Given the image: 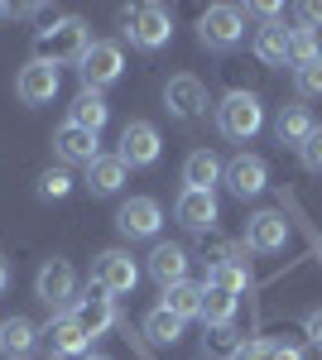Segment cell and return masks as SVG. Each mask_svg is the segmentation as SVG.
Listing matches in <instances>:
<instances>
[{"instance_id":"1","label":"cell","mask_w":322,"mask_h":360,"mask_svg":"<svg viewBox=\"0 0 322 360\" xmlns=\"http://www.w3.org/2000/svg\"><path fill=\"white\" fill-rule=\"evenodd\" d=\"M87 49H92V25L82 15H63V20H54L49 29L34 34V58H44L54 68H63V63L78 68Z\"/></svg>"},{"instance_id":"2","label":"cell","mask_w":322,"mask_h":360,"mask_svg":"<svg viewBox=\"0 0 322 360\" xmlns=\"http://www.w3.org/2000/svg\"><path fill=\"white\" fill-rule=\"evenodd\" d=\"M120 25H125V39H130L135 49H144V53H159L163 44L173 39V10L168 5H130V10H120Z\"/></svg>"},{"instance_id":"3","label":"cell","mask_w":322,"mask_h":360,"mask_svg":"<svg viewBox=\"0 0 322 360\" xmlns=\"http://www.w3.org/2000/svg\"><path fill=\"white\" fill-rule=\"evenodd\" d=\"M260 125H265V106H260L255 91H226V96H221V106H216V130L226 139L245 144V139L260 135Z\"/></svg>"},{"instance_id":"4","label":"cell","mask_w":322,"mask_h":360,"mask_svg":"<svg viewBox=\"0 0 322 360\" xmlns=\"http://www.w3.org/2000/svg\"><path fill=\"white\" fill-rule=\"evenodd\" d=\"M197 39H202V49H212V53H231V49H241L245 10H241V5H207L202 20H197Z\"/></svg>"},{"instance_id":"5","label":"cell","mask_w":322,"mask_h":360,"mask_svg":"<svg viewBox=\"0 0 322 360\" xmlns=\"http://www.w3.org/2000/svg\"><path fill=\"white\" fill-rule=\"evenodd\" d=\"M120 72H125V53H120V44H111V39H92V49L82 53L78 63V77L87 91H106L111 82H120Z\"/></svg>"},{"instance_id":"6","label":"cell","mask_w":322,"mask_h":360,"mask_svg":"<svg viewBox=\"0 0 322 360\" xmlns=\"http://www.w3.org/2000/svg\"><path fill=\"white\" fill-rule=\"evenodd\" d=\"M92 283L111 293V298H125L135 293V283H140V264L130 259V250H101L97 255V269H92Z\"/></svg>"},{"instance_id":"7","label":"cell","mask_w":322,"mask_h":360,"mask_svg":"<svg viewBox=\"0 0 322 360\" xmlns=\"http://www.w3.org/2000/svg\"><path fill=\"white\" fill-rule=\"evenodd\" d=\"M163 106H168V115H178V120L207 115V82L192 77V72H173L163 82Z\"/></svg>"},{"instance_id":"8","label":"cell","mask_w":322,"mask_h":360,"mask_svg":"<svg viewBox=\"0 0 322 360\" xmlns=\"http://www.w3.org/2000/svg\"><path fill=\"white\" fill-rule=\"evenodd\" d=\"M163 226V207L154 197H130V202H120V212H116V231L125 236V240H154Z\"/></svg>"},{"instance_id":"9","label":"cell","mask_w":322,"mask_h":360,"mask_svg":"<svg viewBox=\"0 0 322 360\" xmlns=\"http://www.w3.org/2000/svg\"><path fill=\"white\" fill-rule=\"evenodd\" d=\"M44 346H49V356L54 360H82L92 356V336L82 332V322L73 312H58L54 322L44 327Z\"/></svg>"},{"instance_id":"10","label":"cell","mask_w":322,"mask_h":360,"mask_svg":"<svg viewBox=\"0 0 322 360\" xmlns=\"http://www.w3.org/2000/svg\"><path fill=\"white\" fill-rule=\"evenodd\" d=\"M116 154L125 159V168H149V164H159L163 139H159V130H154L149 120H125V130H120V149H116Z\"/></svg>"},{"instance_id":"11","label":"cell","mask_w":322,"mask_h":360,"mask_svg":"<svg viewBox=\"0 0 322 360\" xmlns=\"http://www.w3.org/2000/svg\"><path fill=\"white\" fill-rule=\"evenodd\" d=\"M34 293H39L49 307H68V303H73V293H78L73 259H63V255L44 259V264H39V278H34Z\"/></svg>"},{"instance_id":"12","label":"cell","mask_w":322,"mask_h":360,"mask_svg":"<svg viewBox=\"0 0 322 360\" xmlns=\"http://www.w3.org/2000/svg\"><path fill=\"white\" fill-rule=\"evenodd\" d=\"M15 96H20L25 106H49L58 96V68L44 63V58H29L25 68L15 72Z\"/></svg>"},{"instance_id":"13","label":"cell","mask_w":322,"mask_h":360,"mask_svg":"<svg viewBox=\"0 0 322 360\" xmlns=\"http://www.w3.org/2000/svg\"><path fill=\"white\" fill-rule=\"evenodd\" d=\"M68 312H73V317L82 322V332H87V336H101L106 327H116V322H120V312H116V298H111V293H101L97 283H92L82 298H73V307H68Z\"/></svg>"},{"instance_id":"14","label":"cell","mask_w":322,"mask_h":360,"mask_svg":"<svg viewBox=\"0 0 322 360\" xmlns=\"http://www.w3.org/2000/svg\"><path fill=\"white\" fill-rule=\"evenodd\" d=\"M221 183L231 188V197H260L269 183V164L260 159V154H236L231 164H226V173H221Z\"/></svg>"},{"instance_id":"15","label":"cell","mask_w":322,"mask_h":360,"mask_svg":"<svg viewBox=\"0 0 322 360\" xmlns=\"http://www.w3.org/2000/svg\"><path fill=\"white\" fill-rule=\"evenodd\" d=\"M54 154L63 164H82L92 168L101 159V139L92 135V130H82V125H58L54 130Z\"/></svg>"},{"instance_id":"16","label":"cell","mask_w":322,"mask_h":360,"mask_svg":"<svg viewBox=\"0 0 322 360\" xmlns=\"http://www.w3.org/2000/svg\"><path fill=\"white\" fill-rule=\"evenodd\" d=\"M284 240H289L284 212H255L245 221V250H255V255H274V250H284Z\"/></svg>"},{"instance_id":"17","label":"cell","mask_w":322,"mask_h":360,"mask_svg":"<svg viewBox=\"0 0 322 360\" xmlns=\"http://www.w3.org/2000/svg\"><path fill=\"white\" fill-rule=\"evenodd\" d=\"M173 217H178V226H188V231H197V236H207V231L216 226V193L183 188L178 202H173Z\"/></svg>"},{"instance_id":"18","label":"cell","mask_w":322,"mask_h":360,"mask_svg":"<svg viewBox=\"0 0 322 360\" xmlns=\"http://www.w3.org/2000/svg\"><path fill=\"white\" fill-rule=\"evenodd\" d=\"M188 250L173 245V240H159V245L149 250V278L159 283V288H173V283H188Z\"/></svg>"},{"instance_id":"19","label":"cell","mask_w":322,"mask_h":360,"mask_svg":"<svg viewBox=\"0 0 322 360\" xmlns=\"http://www.w3.org/2000/svg\"><path fill=\"white\" fill-rule=\"evenodd\" d=\"M125 173H130V168H125L120 154H101L97 164L87 168V193L92 197H116L125 188Z\"/></svg>"},{"instance_id":"20","label":"cell","mask_w":322,"mask_h":360,"mask_svg":"<svg viewBox=\"0 0 322 360\" xmlns=\"http://www.w3.org/2000/svg\"><path fill=\"white\" fill-rule=\"evenodd\" d=\"M221 173H226V164L216 159L212 149H192L188 159H183V188H197V193H212L216 183H221Z\"/></svg>"},{"instance_id":"21","label":"cell","mask_w":322,"mask_h":360,"mask_svg":"<svg viewBox=\"0 0 322 360\" xmlns=\"http://www.w3.org/2000/svg\"><path fill=\"white\" fill-rule=\"evenodd\" d=\"M313 125H318L313 111H308V106H298V101H289V106H279V115H274V139L303 149V139L313 135Z\"/></svg>"},{"instance_id":"22","label":"cell","mask_w":322,"mask_h":360,"mask_svg":"<svg viewBox=\"0 0 322 360\" xmlns=\"http://www.w3.org/2000/svg\"><path fill=\"white\" fill-rule=\"evenodd\" d=\"M111 120V106L101 91H87L82 86L78 96H73V111H68V125H82V130H92V135H101V125Z\"/></svg>"},{"instance_id":"23","label":"cell","mask_w":322,"mask_h":360,"mask_svg":"<svg viewBox=\"0 0 322 360\" xmlns=\"http://www.w3.org/2000/svg\"><path fill=\"white\" fill-rule=\"evenodd\" d=\"M255 58H260L265 68H284V63H289V29H284V20H279V25H265L255 34Z\"/></svg>"},{"instance_id":"24","label":"cell","mask_w":322,"mask_h":360,"mask_svg":"<svg viewBox=\"0 0 322 360\" xmlns=\"http://www.w3.org/2000/svg\"><path fill=\"white\" fill-rule=\"evenodd\" d=\"M236 293L216 288V283H202V327H221V322H236Z\"/></svg>"},{"instance_id":"25","label":"cell","mask_w":322,"mask_h":360,"mask_svg":"<svg viewBox=\"0 0 322 360\" xmlns=\"http://www.w3.org/2000/svg\"><path fill=\"white\" fill-rule=\"evenodd\" d=\"M39 327L29 322V317H5V332H0V351H10L15 360H25L34 351V341H39Z\"/></svg>"},{"instance_id":"26","label":"cell","mask_w":322,"mask_h":360,"mask_svg":"<svg viewBox=\"0 0 322 360\" xmlns=\"http://www.w3.org/2000/svg\"><path fill=\"white\" fill-rule=\"evenodd\" d=\"M173 317H183V322H192V317H202V283H173V288H163V303Z\"/></svg>"},{"instance_id":"27","label":"cell","mask_w":322,"mask_h":360,"mask_svg":"<svg viewBox=\"0 0 322 360\" xmlns=\"http://www.w3.org/2000/svg\"><path fill=\"white\" fill-rule=\"evenodd\" d=\"M245 336L236 332V322H221V327H207L202 332V356L207 360H231L236 351H241Z\"/></svg>"},{"instance_id":"28","label":"cell","mask_w":322,"mask_h":360,"mask_svg":"<svg viewBox=\"0 0 322 360\" xmlns=\"http://www.w3.org/2000/svg\"><path fill=\"white\" fill-rule=\"evenodd\" d=\"M144 336H149L154 346H173V341L183 336V317H173L168 307H149V312H144Z\"/></svg>"},{"instance_id":"29","label":"cell","mask_w":322,"mask_h":360,"mask_svg":"<svg viewBox=\"0 0 322 360\" xmlns=\"http://www.w3.org/2000/svg\"><path fill=\"white\" fill-rule=\"evenodd\" d=\"M207 283H216V288H226V293H245V283H250V264H245V250L236 255V259L216 264L212 274H207Z\"/></svg>"},{"instance_id":"30","label":"cell","mask_w":322,"mask_h":360,"mask_svg":"<svg viewBox=\"0 0 322 360\" xmlns=\"http://www.w3.org/2000/svg\"><path fill=\"white\" fill-rule=\"evenodd\" d=\"M322 58V44H318V29H289V68H303V63H313Z\"/></svg>"},{"instance_id":"31","label":"cell","mask_w":322,"mask_h":360,"mask_svg":"<svg viewBox=\"0 0 322 360\" xmlns=\"http://www.w3.org/2000/svg\"><path fill=\"white\" fill-rule=\"evenodd\" d=\"M294 82H298V96H322V58L294 68Z\"/></svg>"},{"instance_id":"32","label":"cell","mask_w":322,"mask_h":360,"mask_svg":"<svg viewBox=\"0 0 322 360\" xmlns=\"http://www.w3.org/2000/svg\"><path fill=\"white\" fill-rule=\"evenodd\" d=\"M73 183H78V178H73L68 168H49V173L39 178V197H68Z\"/></svg>"},{"instance_id":"33","label":"cell","mask_w":322,"mask_h":360,"mask_svg":"<svg viewBox=\"0 0 322 360\" xmlns=\"http://www.w3.org/2000/svg\"><path fill=\"white\" fill-rule=\"evenodd\" d=\"M298 154H303V168H308V173H322V125H313V135L303 139Z\"/></svg>"},{"instance_id":"34","label":"cell","mask_w":322,"mask_h":360,"mask_svg":"<svg viewBox=\"0 0 322 360\" xmlns=\"http://www.w3.org/2000/svg\"><path fill=\"white\" fill-rule=\"evenodd\" d=\"M231 360H274V356H269V341H241V351Z\"/></svg>"},{"instance_id":"35","label":"cell","mask_w":322,"mask_h":360,"mask_svg":"<svg viewBox=\"0 0 322 360\" xmlns=\"http://www.w3.org/2000/svg\"><path fill=\"white\" fill-rule=\"evenodd\" d=\"M303 332H308V346H313V351H322V307L303 317Z\"/></svg>"},{"instance_id":"36","label":"cell","mask_w":322,"mask_h":360,"mask_svg":"<svg viewBox=\"0 0 322 360\" xmlns=\"http://www.w3.org/2000/svg\"><path fill=\"white\" fill-rule=\"evenodd\" d=\"M298 15H303V29H318L322 25V0H303Z\"/></svg>"},{"instance_id":"37","label":"cell","mask_w":322,"mask_h":360,"mask_svg":"<svg viewBox=\"0 0 322 360\" xmlns=\"http://www.w3.org/2000/svg\"><path fill=\"white\" fill-rule=\"evenodd\" d=\"M269 356H274V360H303V351L289 346V341H269Z\"/></svg>"},{"instance_id":"38","label":"cell","mask_w":322,"mask_h":360,"mask_svg":"<svg viewBox=\"0 0 322 360\" xmlns=\"http://www.w3.org/2000/svg\"><path fill=\"white\" fill-rule=\"evenodd\" d=\"M5 288H10V259L0 255V293H5Z\"/></svg>"},{"instance_id":"39","label":"cell","mask_w":322,"mask_h":360,"mask_svg":"<svg viewBox=\"0 0 322 360\" xmlns=\"http://www.w3.org/2000/svg\"><path fill=\"white\" fill-rule=\"evenodd\" d=\"M5 15H15V10H10V5H0V20H5Z\"/></svg>"},{"instance_id":"40","label":"cell","mask_w":322,"mask_h":360,"mask_svg":"<svg viewBox=\"0 0 322 360\" xmlns=\"http://www.w3.org/2000/svg\"><path fill=\"white\" fill-rule=\"evenodd\" d=\"M82 360H106V356H82Z\"/></svg>"},{"instance_id":"41","label":"cell","mask_w":322,"mask_h":360,"mask_svg":"<svg viewBox=\"0 0 322 360\" xmlns=\"http://www.w3.org/2000/svg\"><path fill=\"white\" fill-rule=\"evenodd\" d=\"M0 332H5V322H0Z\"/></svg>"}]
</instances>
